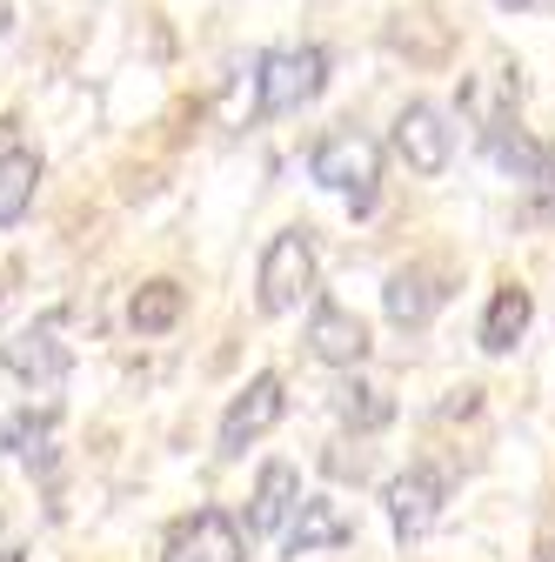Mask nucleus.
Instances as JSON below:
<instances>
[{
  "label": "nucleus",
  "mask_w": 555,
  "mask_h": 562,
  "mask_svg": "<svg viewBox=\"0 0 555 562\" xmlns=\"http://www.w3.org/2000/svg\"><path fill=\"white\" fill-rule=\"evenodd\" d=\"M321 88H328V54L315 41H282V47H268L254 60V114L261 121L302 114Z\"/></svg>",
  "instance_id": "1"
},
{
  "label": "nucleus",
  "mask_w": 555,
  "mask_h": 562,
  "mask_svg": "<svg viewBox=\"0 0 555 562\" xmlns=\"http://www.w3.org/2000/svg\"><path fill=\"white\" fill-rule=\"evenodd\" d=\"M308 175L349 201V215H369V207L382 201V148L362 134V127H335L315 140V155H308Z\"/></svg>",
  "instance_id": "2"
},
{
  "label": "nucleus",
  "mask_w": 555,
  "mask_h": 562,
  "mask_svg": "<svg viewBox=\"0 0 555 562\" xmlns=\"http://www.w3.org/2000/svg\"><path fill=\"white\" fill-rule=\"evenodd\" d=\"M308 295H315V235L308 228H282L261 248L254 302H261V315H295Z\"/></svg>",
  "instance_id": "3"
},
{
  "label": "nucleus",
  "mask_w": 555,
  "mask_h": 562,
  "mask_svg": "<svg viewBox=\"0 0 555 562\" xmlns=\"http://www.w3.org/2000/svg\"><path fill=\"white\" fill-rule=\"evenodd\" d=\"M382 503H388V529H395L401 542H422V536L442 522L449 469H442V462H408V469L382 488Z\"/></svg>",
  "instance_id": "4"
},
{
  "label": "nucleus",
  "mask_w": 555,
  "mask_h": 562,
  "mask_svg": "<svg viewBox=\"0 0 555 562\" xmlns=\"http://www.w3.org/2000/svg\"><path fill=\"white\" fill-rule=\"evenodd\" d=\"M60 322H67V315H41V322L14 328L8 341H0V369L21 375V382H34V389L67 382V369H75V348L60 341Z\"/></svg>",
  "instance_id": "5"
},
{
  "label": "nucleus",
  "mask_w": 555,
  "mask_h": 562,
  "mask_svg": "<svg viewBox=\"0 0 555 562\" xmlns=\"http://www.w3.org/2000/svg\"><path fill=\"white\" fill-rule=\"evenodd\" d=\"M161 562H248L241 522L228 509H194L161 536Z\"/></svg>",
  "instance_id": "6"
},
{
  "label": "nucleus",
  "mask_w": 555,
  "mask_h": 562,
  "mask_svg": "<svg viewBox=\"0 0 555 562\" xmlns=\"http://www.w3.org/2000/svg\"><path fill=\"white\" fill-rule=\"evenodd\" d=\"M282 415H288V389H282V375H254V382L228 402V415H222V462L248 456V442H261Z\"/></svg>",
  "instance_id": "7"
},
{
  "label": "nucleus",
  "mask_w": 555,
  "mask_h": 562,
  "mask_svg": "<svg viewBox=\"0 0 555 562\" xmlns=\"http://www.w3.org/2000/svg\"><path fill=\"white\" fill-rule=\"evenodd\" d=\"M395 155L415 168V175H442L449 155H455V127L435 101H408L395 114Z\"/></svg>",
  "instance_id": "8"
},
{
  "label": "nucleus",
  "mask_w": 555,
  "mask_h": 562,
  "mask_svg": "<svg viewBox=\"0 0 555 562\" xmlns=\"http://www.w3.org/2000/svg\"><path fill=\"white\" fill-rule=\"evenodd\" d=\"M516 108H522V81L509 75V67L462 81V114L475 121V140H482V148H496V140L516 127Z\"/></svg>",
  "instance_id": "9"
},
{
  "label": "nucleus",
  "mask_w": 555,
  "mask_h": 562,
  "mask_svg": "<svg viewBox=\"0 0 555 562\" xmlns=\"http://www.w3.org/2000/svg\"><path fill=\"white\" fill-rule=\"evenodd\" d=\"M308 356L328 362V369H362L369 362V328L355 308H341V302H315L308 315Z\"/></svg>",
  "instance_id": "10"
},
{
  "label": "nucleus",
  "mask_w": 555,
  "mask_h": 562,
  "mask_svg": "<svg viewBox=\"0 0 555 562\" xmlns=\"http://www.w3.org/2000/svg\"><path fill=\"white\" fill-rule=\"evenodd\" d=\"M442 302H449L442 274H435V268H422V261L395 268V274H388V289H382V315H388L395 328H429Z\"/></svg>",
  "instance_id": "11"
},
{
  "label": "nucleus",
  "mask_w": 555,
  "mask_h": 562,
  "mask_svg": "<svg viewBox=\"0 0 555 562\" xmlns=\"http://www.w3.org/2000/svg\"><path fill=\"white\" fill-rule=\"evenodd\" d=\"M302 509V475L288 462H261L254 496H248V536H282Z\"/></svg>",
  "instance_id": "12"
},
{
  "label": "nucleus",
  "mask_w": 555,
  "mask_h": 562,
  "mask_svg": "<svg viewBox=\"0 0 555 562\" xmlns=\"http://www.w3.org/2000/svg\"><path fill=\"white\" fill-rule=\"evenodd\" d=\"M355 542V516L335 496H302L295 522H288V555H321V549H349Z\"/></svg>",
  "instance_id": "13"
},
{
  "label": "nucleus",
  "mask_w": 555,
  "mask_h": 562,
  "mask_svg": "<svg viewBox=\"0 0 555 562\" xmlns=\"http://www.w3.org/2000/svg\"><path fill=\"white\" fill-rule=\"evenodd\" d=\"M54 436H60V408H14L0 422V449H8L21 469L47 475L54 469Z\"/></svg>",
  "instance_id": "14"
},
{
  "label": "nucleus",
  "mask_w": 555,
  "mask_h": 562,
  "mask_svg": "<svg viewBox=\"0 0 555 562\" xmlns=\"http://www.w3.org/2000/svg\"><path fill=\"white\" fill-rule=\"evenodd\" d=\"M529 322H535V302H529V289L502 281V289H496V302H489V315H482V348H489V356H509V348L529 335Z\"/></svg>",
  "instance_id": "15"
},
{
  "label": "nucleus",
  "mask_w": 555,
  "mask_h": 562,
  "mask_svg": "<svg viewBox=\"0 0 555 562\" xmlns=\"http://www.w3.org/2000/svg\"><path fill=\"white\" fill-rule=\"evenodd\" d=\"M34 188H41V155L34 148H14L0 161V228H14L27 207H34Z\"/></svg>",
  "instance_id": "16"
},
{
  "label": "nucleus",
  "mask_w": 555,
  "mask_h": 562,
  "mask_svg": "<svg viewBox=\"0 0 555 562\" xmlns=\"http://www.w3.org/2000/svg\"><path fill=\"white\" fill-rule=\"evenodd\" d=\"M181 308H188L181 281H148V289H134L127 322H134V335H168V328L181 322Z\"/></svg>",
  "instance_id": "17"
},
{
  "label": "nucleus",
  "mask_w": 555,
  "mask_h": 562,
  "mask_svg": "<svg viewBox=\"0 0 555 562\" xmlns=\"http://www.w3.org/2000/svg\"><path fill=\"white\" fill-rule=\"evenodd\" d=\"M335 408H341V422H349V429H382V422L395 415V402L382 395V389H369V382H341L335 389Z\"/></svg>",
  "instance_id": "18"
},
{
  "label": "nucleus",
  "mask_w": 555,
  "mask_h": 562,
  "mask_svg": "<svg viewBox=\"0 0 555 562\" xmlns=\"http://www.w3.org/2000/svg\"><path fill=\"white\" fill-rule=\"evenodd\" d=\"M21 148V121H0V161H8Z\"/></svg>",
  "instance_id": "19"
},
{
  "label": "nucleus",
  "mask_w": 555,
  "mask_h": 562,
  "mask_svg": "<svg viewBox=\"0 0 555 562\" xmlns=\"http://www.w3.org/2000/svg\"><path fill=\"white\" fill-rule=\"evenodd\" d=\"M14 34V8H8V0H0V41H8Z\"/></svg>",
  "instance_id": "20"
},
{
  "label": "nucleus",
  "mask_w": 555,
  "mask_h": 562,
  "mask_svg": "<svg viewBox=\"0 0 555 562\" xmlns=\"http://www.w3.org/2000/svg\"><path fill=\"white\" fill-rule=\"evenodd\" d=\"M0 562H27V549H8V542H0Z\"/></svg>",
  "instance_id": "21"
},
{
  "label": "nucleus",
  "mask_w": 555,
  "mask_h": 562,
  "mask_svg": "<svg viewBox=\"0 0 555 562\" xmlns=\"http://www.w3.org/2000/svg\"><path fill=\"white\" fill-rule=\"evenodd\" d=\"M496 8H535V0H496Z\"/></svg>",
  "instance_id": "22"
}]
</instances>
